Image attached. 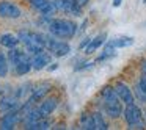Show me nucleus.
<instances>
[{
  "label": "nucleus",
  "mask_w": 146,
  "mask_h": 130,
  "mask_svg": "<svg viewBox=\"0 0 146 130\" xmlns=\"http://www.w3.org/2000/svg\"><path fill=\"white\" fill-rule=\"evenodd\" d=\"M47 69H49V71H54V69H57V63H54V66H49Z\"/></svg>",
  "instance_id": "28"
},
{
  "label": "nucleus",
  "mask_w": 146,
  "mask_h": 130,
  "mask_svg": "<svg viewBox=\"0 0 146 130\" xmlns=\"http://www.w3.org/2000/svg\"><path fill=\"white\" fill-rule=\"evenodd\" d=\"M143 3H146V0H143Z\"/></svg>",
  "instance_id": "30"
},
{
  "label": "nucleus",
  "mask_w": 146,
  "mask_h": 130,
  "mask_svg": "<svg viewBox=\"0 0 146 130\" xmlns=\"http://www.w3.org/2000/svg\"><path fill=\"white\" fill-rule=\"evenodd\" d=\"M21 121V111L19 108L16 110H11V111H5L0 117V129L3 130H11L17 125V122Z\"/></svg>",
  "instance_id": "9"
},
{
  "label": "nucleus",
  "mask_w": 146,
  "mask_h": 130,
  "mask_svg": "<svg viewBox=\"0 0 146 130\" xmlns=\"http://www.w3.org/2000/svg\"><path fill=\"white\" fill-rule=\"evenodd\" d=\"M99 97H101V110L107 114L111 119H118L119 116H123V102L118 97L116 91H115V86H104L99 92Z\"/></svg>",
  "instance_id": "1"
},
{
  "label": "nucleus",
  "mask_w": 146,
  "mask_h": 130,
  "mask_svg": "<svg viewBox=\"0 0 146 130\" xmlns=\"http://www.w3.org/2000/svg\"><path fill=\"white\" fill-rule=\"evenodd\" d=\"M19 97L16 94H7V96H2L0 97V111L5 113V111H11V110H16L19 108Z\"/></svg>",
  "instance_id": "12"
},
{
  "label": "nucleus",
  "mask_w": 146,
  "mask_h": 130,
  "mask_svg": "<svg viewBox=\"0 0 146 130\" xmlns=\"http://www.w3.org/2000/svg\"><path fill=\"white\" fill-rule=\"evenodd\" d=\"M143 114H145V119H146V111H145V113H143Z\"/></svg>",
  "instance_id": "29"
},
{
  "label": "nucleus",
  "mask_w": 146,
  "mask_h": 130,
  "mask_svg": "<svg viewBox=\"0 0 146 130\" xmlns=\"http://www.w3.org/2000/svg\"><path fill=\"white\" fill-rule=\"evenodd\" d=\"M21 44V39L17 35H13V33H3V35L0 36V46L2 47H7L8 50L10 49H16L19 47Z\"/></svg>",
  "instance_id": "15"
},
{
  "label": "nucleus",
  "mask_w": 146,
  "mask_h": 130,
  "mask_svg": "<svg viewBox=\"0 0 146 130\" xmlns=\"http://www.w3.org/2000/svg\"><path fill=\"white\" fill-rule=\"evenodd\" d=\"M29 3L36 13H39V16L44 17H52L58 11L54 0H29Z\"/></svg>",
  "instance_id": "5"
},
{
  "label": "nucleus",
  "mask_w": 146,
  "mask_h": 130,
  "mask_svg": "<svg viewBox=\"0 0 146 130\" xmlns=\"http://www.w3.org/2000/svg\"><path fill=\"white\" fill-rule=\"evenodd\" d=\"M58 107V99L57 97H46L41 100V104H38L39 113L42 114V117H50L54 114V111Z\"/></svg>",
  "instance_id": "10"
},
{
  "label": "nucleus",
  "mask_w": 146,
  "mask_h": 130,
  "mask_svg": "<svg viewBox=\"0 0 146 130\" xmlns=\"http://www.w3.org/2000/svg\"><path fill=\"white\" fill-rule=\"evenodd\" d=\"M105 39H107V35H105V33H101V35L94 36V38H91L90 44L85 47V53H86V55L94 53V52L98 50L99 47H101V46H104V44H105Z\"/></svg>",
  "instance_id": "16"
},
{
  "label": "nucleus",
  "mask_w": 146,
  "mask_h": 130,
  "mask_svg": "<svg viewBox=\"0 0 146 130\" xmlns=\"http://www.w3.org/2000/svg\"><path fill=\"white\" fill-rule=\"evenodd\" d=\"M13 69H14V72H16L17 75H27V74H29L30 71L33 69L32 60H29V61H22V63L16 64V66H14Z\"/></svg>",
  "instance_id": "21"
},
{
  "label": "nucleus",
  "mask_w": 146,
  "mask_h": 130,
  "mask_svg": "<svg viewBox=\"0 0 146 130\" xmlns=\"http://www.w3.org/2000/svg\"><path fill=\"white\" fill-rule=\"evenodd\" d=\"M121 3H123V0H113V3H111V5H113L115 8H118Z\"/></svg>",
  "instance_id": "27"
},
{
  "label": "nucleus",
  "mask_w": 146,
  "mask_h": 130,
  "mask_svg": "<svg viewBox=\"0 0 146 130\" xmlns=\"http://www.w3.org/2000/svg\"><path fill=\"white\" fill-rule=\"evenodd\" d=\"M76 2H77V3L80 5V7H86V5H88V2H90V0H76Z\"/></svg>",
  "instance_id": "26"
},
{
  "label": "nucleus",
  "mask_w": 146,
  "mask_h": 130,
  "mask_svg": "<svg viewBox=\"0 0 146 130\" xmlns=\"http://www.w3.org/2000/svg\"><path fill=\"white\" fill-rule=\"evenodd\" d=\"M22 16V11L16 3L10 0H0V17L3 19H19Z\"/></svg>",
  "instance_id": "6"
},
{
  "label": "nucleus",
  "mask_w": 146,
  "mask_h": 130,
  "mask_svg": "<svg viewBox=\"0 0 146 130\" xmlns=\"http://www.w3.org/2000/svg\"><path fill=\"white\" fill-rule=\"evenodd\" d=\"M49 91H50V85H49V83H41L39 86H36V88L32 89L29 102L33 105H38L42 99H46V96L49 94Z\"/></svg>",
  "instance_id": "11"
},
{
  "label": "nucleus",
  "mask_w": 146,
  "mask_h": 130,
  "mask_svg": "<svg viewBox=\"0 0 146 130\" xmlns=\"http://www.w3.org/2000/svg\"><path fill=\"white\" fill-rule=\"evenodd\" d=\"M140 71H141V74H146V58L140 61Z\"/></svg>",
  "instance_id": "25"
},
{
  "label": "nucleus",
  "mask_w": 146,
  "mask_h": 130,
  "mask_svg": "<svg viewBox=\"0 0 146 130\" xmlns=\"http://www.w3.org/2000/svg\"><path fill=\"white\" fill-rule=\"evenodd\" d=\"M55 7H57L58 11H63V13H68L71 16H82V8L76 0H54Z\"/></svg>",
  "instance_id": "7"
},
{
  "label": "nucleus",
  "mask_w": 146,
  "mask_h": 130,
  "mask_svg": "<svg viewBox=\"0 0 146 130\" xmlns=\"http://www.w3.org/2000/svg\"><path fill=\"white\" fill-rule=\"evenodd\" d=\"M93 64H94L93 61H85V63H82V66H76L74 69H76V71H83V69H88V67H91Z\"/></svg>",
  "instance_id": "24"
},
{
  "label": "nucleus",
  "mask_w": 146,
  "mask_h": 130,
  "mask_svg": "<svg viewBox=\"0 0 146 130\" xmlns=\"http://www.w3.org/2000/svg\"><path fill=\"white\" fill-rule=\"evenodd\" d=\"M32 60V57H30L29 52H24L21 50V49H10V52H8V61H10V66H16V64L22 63V61H29Z\"/></svg>",
  "instance_id": "13"
},
{
  "label": "nucleus",
  "mask_w": 146,
  "mask_h": 130,
  "mask_svg": "<svg viewBox=\"0 0 146 130\" xmlns=\"http://www.w3.org/2000/svg\"><path fill=\"white\" fill-rule=\"evenodd\" d=\"M137 86H138V88L143 91V94L146 96V74H141V77H140V80H138V83H137Z\"/></svg>",
  "instance_id": "23"
},
{
  "label": "nucleus",
  "mask_w": 146,
  "mask_h": 130,
  "mask_svg": "<svg viewBox=\"0 0 146 130\" xmlns=\"http://www.w3.org/2000/svg\"><path fill=\"white\" fill-rule=\"evenodd\" d=\"M79 124H80V129H85V130H96L93 113H83L82 116H80Z\"/></svg>",
  "instance_id": "18"
},
{
  "label": "nucleus",
  "mask_w": 146,
  "mask_h": 130,
  "mask_svg": "<svg viewBox=\"0 0 146 130\" xmlns=\"http://www.w3.org/2000/svg\"><path fill=\"white\" fill-rule=\"evenodd\" d=\"M115 91H116L118 97L121 99L124 105H130V104H135V94L133 91L130 89V86L124 82H116L115 83Z\"/></svg>",
  "instance_id": "8"
},
{
  "label": "nucleus",
  "mask_w": 146,
  "mask_h": 130,
  "mask_svg": "<svg viewBox=\"0 0 146 130\" xmlns=\"http://www.w3.org/2000/svg\"><path fill=\"white\" fill-rule=\"evenodd\" d=\"M10 71V61H8V55H5L0 50V79H5Z\"/></svg>",
  "instance_id": "22"
},
{
  "label": "nucleus",
  "mask_w": 146,
  "mask_h": 130,
  "mask_svg": "<svg viewBox=\"0 0 146 130\" xmlns=\"http://www.w3.org/2000/svg\"><path fill=\"white\" fill-rule=\"evenodd\" d=\"M93 117H94L96 130H107L108 129V124H107V121H105L104 114L101 111H93Z\"/></svg>",
  "instance_id": "20"
},
{
  "label": "nucleus",
  "mask_w": 146,
  "mask_h": 130,
  "mask_svg": "<svg viewBox=\"0 0 146 130\" xmlns=\"http://www.w3.org/2000/svg\"><path fill=\"white\" fill-rule=\"evenodd\" d=\"M77 24L71 19H64V17H50L47 22V30L50 35L57 36L60 39H72L77 35L79 28Z\"/></svg>",
  "instance_id": "2"
},
{
  "label": "nucleus",
  "mask_w": 146,
  "mask_h": 130,
  "mask_svg": "<svg viewBox=\"0 0 146 130\" xmlns=\"http://www.w3.org/2000/svg\"><path fill=\"white\" fill-rule=\"evenodd\" d=\"M46 50L50 52L54 57L60 58V57H66L71 52V46L66 39H60L54 35H46Z\"/></svg>",
  "instance_id": "4"
},
{
  "label": "nucleus",
  "mask_w": 146,
  "mask_h": 130,
  "mask_svg": "<svg viewBox=\"0 0 146 130\" xmlns=\"http://www.w3.org/2000/svg\"><path fill=\"white\" fill-rule=\"evenodd\" d=\"M123 117L126 121V124L129 125V129H146V122H143L145 114L137 104L126 105V108L123 111Z\"/></svg>",
  "instance_id": "3"
},
{
  "label": "nucleus",
  "mask_w": 146,
  "mask_h": 130,
  "mask_svg": "<svg viewBox=\"0 0 146 130\" xmlns=\"http://www.w3.org/2000/svg\"><path fill=\"white\" fill-rule=\"evenodd\" d=\"M50 60H52V53L50 52H41V53H36V55H32V64H33V69L36 71H41L44 69L47 64H50Z\"/></svg>",
  "instance_id": "14"
},
{
  "label": "nucleus",
  "mask_w": 146,
  "mask_h": 130,
  "mask_svg": "<svg viewBox=\"0 0 146 130\" xmlns=\"http://www.w3.org/2000/svg\"><path fill=\"white\" fill-rule=\"evenodd\" d=\"M133 44V38L130 36H121V38H116V39H111V41L107 42V46L113 49H121V47H129V46Z\"/></svg>",
  "instance_id": "17"
},
{
  "label": "nucleus",
  "mask_w": 146,
  "mask_h": 130,
  "mask_svg": "<svg viewBox=\"0 0 146 130\" xmlns=\"http://www.w3.org/2000/svg\"><path fill=\"white\" fill-rule=\"evenodd\" d=\"M50 121H49V117H41V119L35 121V122L32 124H25V129L29 130H46V129H50Z\"/></svg>",
  "instance_id": "19"
}]
</instances>
